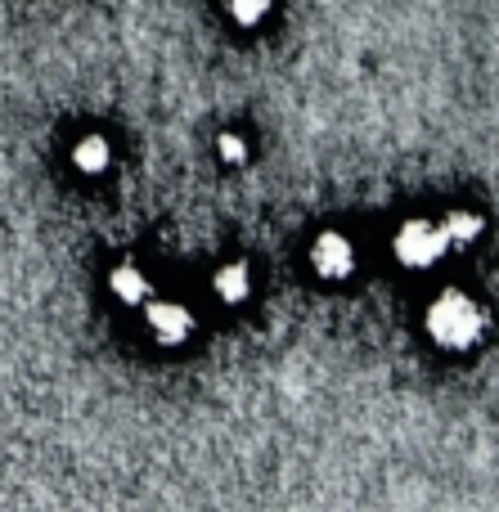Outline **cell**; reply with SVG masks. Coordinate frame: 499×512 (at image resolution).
Masks as SVG:
<instances>
[{
  "mask_svg": "<svg viewBox=\"0 0 499 512\" xmlns=\"http://www.w3.org/2000/svg\"><path fill=\"white\" fill-rule=\"evenodd\" d=\"M423 328H428V337L441 351H468V346H477V337H482V328H486V310L477 306L468 292L446 288L428 306Z\"/></svg>",
  "mask_w": 499,
  "mask_h": 512,
  "instance_id": "cell-1",
  "label": "cell"
},
{
  "mask_svg": "<svg viewBox=\"0 0 499 512\" xmlns=\"http://www.w3.org/2000/svg\"><path fill=\"white\" fill-rule=\"evenodd\" d=\"M450 239L441 221H405L392 239V256L401 270H432L437 261H446Z\"/></svg>",
  "mask_w": 499,
  "mask_h": 512,
  "instance_id": "cell-2",
  "label": "cell"
},
{
  "mask_svg": "<svg viewBox=\"0 0 499 512\" xmlns=\"http://www.w3.org/2000/svg\"><path fill=\"white\" fill-rule=\"evenodd\" d=\"M144 328H149V337L158 346H185L189 337H194L198 319L185 301H171V297H158V292H153V297L144 301Z\"/></svg>",
  "mask_w": 499,
  "mask_h": 512,
  "instance_id": "cell-3",
  "label": "cell"
},
{
  "mask_svg": "<svg viewBox=\"0 0 499 512\" xmlns=\"http://www.w3.org/2000/svg\"><path fill=\"white\" fill-rule=\"evenodd\" d=\"M311 270H315V279H324V283L351 279V270H356V243L342 230H320L311 243Z\"/></svg>",
  "mask_w": 499,
  "mask_h": 512,
  "instance_id": "cell-4",
  "label": "cell"
},
{
  "mask_svg": "<svg viewBox=\"0 0 499 512\" xmlns=\"http://www.w3.org/2000/svg\"><path fill=\"white\" fill-rule=\"evenodd\" d=\"M108 167H113V140H108V135L90 131V135H81V140L72 144V171H77V176L99 180Z\"/></svg>",
  "mask_w": 499,
  "mask_h": 512,
  "instance_id": "cell-5",
  "label": "cell"
},
{
  "mask_svg": "<svg viewBox=\"0 0 499 512\" xmlns=\"http://www.w3.org/2000/svg\"><path fill=\"white\" fill-rule=\"evenodd\" d=\"M108 292H113L117 306H144V301L153 297V279L135 261H122L108 274Z\"/></svg>",
  "mask_w": 499,
  "mask_h": 512,
  "instance_id": "cell-6",
  "label": "cell"
},
{
  "mask_svg": "<svg viewBox=\"0 0 499 512\" xmlns=\"http://www.w3.org/2000/svg\"><path fill=\"white\" fill-rule=\"evenodd\" d=\"M212 292H216V301H225V306H243V301L252 297V265H248V261H225V265H216Z\"/></svg>",
  "mask_w": 499,
  "mask_h": 512,
  "instance_id": "cell-7",
  "label": "cell"
},
{
  "mask_svg": "<svg viewBox=\"0 0 499 512\" xmlns=\"http://www.w3.org/2000/svg\"><path fill=\"white\" fill-rule=\"evenodd\" d=\"M270 9H275V0H225V18H230L234 27H243V32L266 23Z\"/></svg>",
  "mask_w": 499,
  "mask_h": 512,
  "instance_id": "cell-8",
  "label": "cell"
},
{
  "mask_svg": "<svg viewBox=\"0 0 499 512\" xmlns=\"http://www.w3.org/2000/svg\"><path fill=\"white\" fill-rule=\"evenodd\" d=\"M446 239H450V248H464V243H473L477 234H482V221L477 216H468V212H455V216H446Z\"/></svg>",
  "mask_w": 499,
  "mask_h": 512,
  "instance_id": "cell-9",
  "label": "cell"
},
{
  "mask_svg": "<svg viewBox=\"0 0 499 512\" xmlns=\"http://www.w3.org/2000/svg\"><path fill=\"white\" fill-rule=\"evenodd\" d=\"M248 140H243L239 131H221L216 135V158L225 162V167H243V162H248Z\"/></svg>",
  "mask_w": 499,
  "mask_h": 512,
  "instance_id": "cell-10",
  "label": "cell"
}]
</instances>
